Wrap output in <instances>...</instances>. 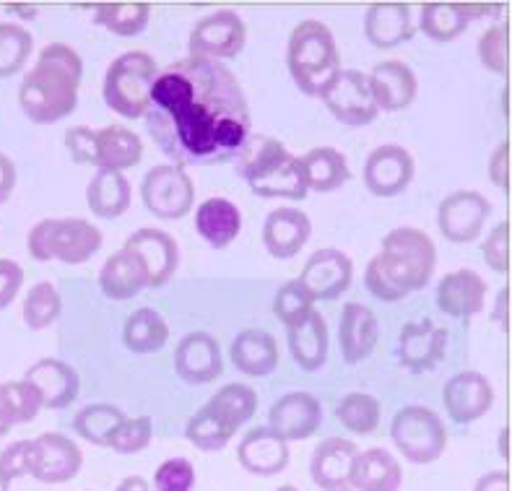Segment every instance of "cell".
I'll return each mask as SVG.
<instances>
[{
	"instance_id": "cell-26",
	"label": "cell",
	"mask_w": 512,
	"mask_h": 491,
	"mask_svg": "<svg viewBox=\"0 0 512 491\" xmlns=\"http://www.w3.org/2000/svg\"><path fill=\"white\" fill-rule=\"evenodd\" d=\"M359 447L344 437H328L315 447L310 460V476L323 491H351L349 476Z\"/></svg>"
},
{
	"instance_id": "cell-20",
	"label": "cell",
	"mask_w": 512,
	"mask_h": 491,
	"mask_svg": "<svg viewBox=\"0 0 512 491\" xmlns=\"http://www.w3.org/2000/svg\"><path fill=\"white\" fill-rule=\"evenodd\" d=\"M323 424V406L312 393H286L268 411V427L286 442L310 440Z\"/></svg>"
},
{
	"instance_id": "cell-28",
	"label": "cell",
	"mask_w": 512,
	"mask_h": 491,
	"mask_svg": "<svg viewBox=\"0 0 512 491\" xmlns=\"http://www.w3.org/2000/svg\"><path fill=\"white\" fill-rule=\"evenodd\" d=\"M377 338H380V325H377L375 312L359 302L344 304L341 323H338V343H341L344 362L359 364L367 359L375 351Z\"/></svg>"
},
{
	"instance_id": "cell-15",
	"label": "cell",
	"mask_w": 512,
	"mask_h": 491,
	"mask_svg": "<svg viewBox=\"0 0 512 491\" xmlns=\"http://www.w3.org/2000/svg\"><path fill=\"white\" fill-rule=\"evenodd\" d=\"M123 250L141 263L143 273H146V286H151V289L167 284L180 265V247H177L175 237L162 232V229H136L125 240Z\"/></svg>"
},
{
	"instance_id": "cell-38",
	"label": "cell",
	"mask_w": 512,
	"mask_h": 491,
	"mask_svg": "<svg viewBox=\"0 0 512 491\" xmlns=\"http://www.w3.org/2000/svg\"><path fill=\"white\" fill-rule=\"evenodd\" d=\"M123 341L133 354H154L162 351L169 341V325L162 315L151 307H141L125 320Z\"/></svg>"
},
{
	"instance_id": "cell-56",
	"label": "cell",
	"mask_w": 512,
	"mask_h": 491,
	"mask_svg": "<svg viewBox=\"0 0 512 491\" xmlns=\"http://www.w3.org/2000/svg\"><path fill=\"white\" fill-rule=\"evenodd\" d=\"M474 491H510V471H489L476 481Z\"/></svg>"
},
{
	"instance_id": "cell-60",
	"label": "cell",
	"mask_w": 512,
	"mask_h": 491,
	"mask_svg": "<svg viewBox=\"0 0 512 491\" xmlns=\"http://www.w3.org/2000/svg\"><path fill=\"white\" fill-rule=\"evenodd\" d=\"M497 450H500V458L505 463H510V429H502L500 432V440H497Z\"/></svg>"
},
{
	"instance_id": "cell-2",
	"label": "cell",
	"mask_w": 512,
	"mask_h": 491,
	"mask_svg": "<svg viewBox=\"0 0 512 491\" xmlns=\"http://www.w3.org/2000/svg\"><path fill=\"white\" fill-rule=\"evenodd\" d=\"M437 268V247L427 232L416 227H396L385 234L383 252L364 271V286L383 302H401L411 291L432 281Z\"/></svg>"
},
{
	"instance_id": "cell-51",
	"label": "cell",
	"mask_w": 512,
	"mask_h": 491,
	"mask_svg": "<svg viewBox=\"0 0 512 491\" xmlns=\"http://www.w3.org/2000/svg\"><path fill=\"white\" fill-rule=\"evenodd\" d=\"M29 447L32 442L21 440L0 453V489L8 491L13 481L29 476Z\"/></svg>"
},
{
	"instance_id": "cell-23",
	"label": "cell",
	"mask_w": 512,
	"mask_h": 491,
	"mask_svg": "<svg viewBox=\"0 0 512 491\" xmlns=\"http://www.w3.org/2000/svg\"><path fill=\"white\" fill-rule=\"evenodd\" d=\"M367 81H370L377 110L383 112L406 110L416 99V91H419L414 68L409 63H403V60H383V63H377L367 73Z\"/></svg>"
},
{
	"instance_id": "cell-29",
	"label": "cell",
	"mask_w": 512,
	"mask_h": 491,
	"mask_svg": "<svg viewBox=\"0 0 512 491\" xmlns=\"http://www.w3.org/2000/svg\"><path fill=\"white\" fill-rule=\"evenodd\" d=\"M364 37L377 50H393L414 37L411 8L406 3H372L364 13Z\"/></svg>"
},
{
	"instance_id": "cell-31",
	"label": "cell",
	"mask_w": 512,
	"mask_h": 491,
	"mask_svg": "<svg viewBox=\"0 0 512 491\" xmlns=\"http://www.w3.org/2000/svg\"><path fill=\"white\" fill-rule=\"evenodd\" d=\"M289 351L302 372H318L328 359V325L318 310L286 328Z\"/></svg>"
},
{
	"instance_id": "cell-41",
	"label": "cell",
	"mask_w": 512,
	"mask_h": 491,
	"mask_svg": "<svg viewBox=\"0 0 512 491\" xmlns=\"http://www.w3.org/2000/svg\"><path fill=\"white\" fill-rule=\"evenodd\" d=\"M471 24L461 3H424L419 13V29L435 42H453Z\"/></svg>"
},
{
	"instance_id": "cell-30",
	"label": "cell",
	"mask_w": 512,
	"mask_h": 491,
	"mask_svg": "<svg viewBox=\"0 0 512 491\" xmlns=\"http://www.w3.org/2000/svg\"><path fill=\"white\" fill-rule=\"evenodd\" d=\"M232 364L247 377H266L279 367V343L263 328H247L232 341Z\"/></svg>"
},
{
	"instance_id": "cell-35",
	"label": "cell",
	"mask_w": 512,
	"mask_h": 491,
	"mask_svg": "<svg viewBox=\"0 0 512 491\" xmlns=\"http://www.w3.org/2000/svg\"><path fill=\"white\" fill-rule=\"evenodd\" d=\"M99 289L112 302H125L146 289V273L130 252L117 250L115 255L104 260L102 271H99Z\"/></svg>"
},
{
	"instance_id": "cell-16",
	"label": "cell",
	"mask_w": 512,
	"mask_h": 491,
	"mask_svg": "<svg viewBox=\"0 0 512 491\" xmlns=\"http://www.w3.org/2000/svg\"><path fill=\"white\" fill-rule=\"evenodd\" d=\"M364 185L377 198H396L414 180V156L398 143H383L370 151L362 169Z\"/></svg>"
},
{
	"instance_id": "cell-22",
	"label": "cell",
	"mask_w": 512,
	"mask_h": 491,
	"mask_svg": "<svg viewBox=\"0 0 512 491\" xmlns=\"http://www.w3.org/2000/svg\"><path fill=\"white\" fill-rule=\"evenodd\" d=\"M487 281L471 268H461L442 278L437 286V310L455 320H468L487 307Z\"/></svg>"
},
{
	"instance_id": "cell-54",
	"label": "cell",
	"mask_w": 512,
	"mask_h": 491,
	"mask_svg": "<svg viewBox=\"0 0 512 491\" xmlns=\"http://www.w3.org/2000/svg\"><path fill=\"white\" fill-rule=\"evenodd\" d=\"M487 172H489V180L497 185L500 190H510V141H502L494 154L489 156V164H487Z\"/></svg>"
},
{
	"instance_id": "cell-9",
	"label": "cell",
	"mask_w": 512,
	"mask_h": 491,
	"mask_svg": "<svg viewBox=\"0 0 512 491\" xmlns=\"http://www.w3.org/2000/svg\"><path fill=\"white\" fill-rule=\"evenodd\" d=\"M390 437L396 442L398 453L416 466L435 463L448 450V429L442 424L440 414L419 403L403 406L393 416Z\"/></svg>"
},
{
	"instance_id": "cell-5",
	"label": "cell",
	"mask_w": 512,
	"mask_h": 491,
	"mask_svg": "<svg viewBox=\"0 0 512 491\" xmlns=\"http://www.w3.org/2000/svg\"><path fill=\"white\" fill-rule=\"evenodd\" d=\"M286 65L302 94L323 99L341 73V55L331 29L323 21H299L289 37Z\"/></svg>"
},
{
	"instance_id": "cell-45",
	"label": "cell",
	"mask_w": 512,
	"mask_h": 491,
	"mask_svg": "<svg viewBox=\"0 0 512 491\" xmlns=\"http://www.w3.org/2000/svg\"><path fill=\"white\" fill-rule=\"evenodd\" d=\"M479 60L489 73L505 76L507 63H510V24L489 26L487 32L479 37Z\"/></svg>"
},
{
	"instance_id": "cell-17",
	"label": "cell",
	"mask_w": 512,
	"mask_h": 491,
	"mask_svg": "<svg viewBox=\"0 0 512 491\" xmlns=\"http://www.w3.org/2000/svg\"><path fill=\"white\" fill-rule=\"evenodd\" d=\"M351 278H354V263L349 255L336 247H323L307 258L297 281L310 291L315 302H333L349 291Z\"/></svg>"
},
{
	"instance_id": "cell-3",
	"label": "cell",
	"mask_w": 512,
	"mask_h": 491,
	"mask_svg": "<svg viewBox=\"0 0 512 491\" xmlns=\"http://www.w3.org/2000/svg\"><path fill=\"white\" fill-rule=\"evenodd\" d=\"M81 76L84 63L71 45H47L39 52L37 65L21 81L19 104L24 115L37 125L60 123L78 107Z\"/></svg>"
},
{
	"instance_id": "cell-33",
	"label": "cell",
	"mask_w": 512,
	"mask_h": 491,
	"mask_svg": "<svg viewBox=\"0 0 512 491\" xmlns=\"http://www.w3.org/2000/svg\"><path fill=\"white\" fill-rule=\"evenodd\" d=\"M94 167L110 169V172H120L136 167L143 156V143L133 130L123 128V125H107V128L94 133Z\"/></svg>"
},
{
	"instance_id": "cell-10",
	"label": "cell",
	"mask_w": 512,
	"mask_h": 491,
	"mask_svg": "<svg viewBox=\"0 0 512 491\" xmlns=\"http://www.w3.org/2000/svg\"><path fill=\"white\" fill-rule=\"evenodd\" d=\"M143 206L164 221H180L190 214L195 201V185L188 172L175 164H156L141 182Z\"/></svg>"
},
{
	"instance_id": "cell-50",
	"label": "cell",
	"mask_w": 512,
	"mask_h": 491,
	"mask_svg": "<svg viewBox=\"0 0 512 491\" xmlns=\"http://www.w3.org/2000/svg\"><path fill=\"white\" fill-rule=\"evenodd\" d=\"M481 255L494 273L510 271V224L500 221L481 245Z\"/></svg>"
},
{
	"instance_id": "cell-49",
	"label": "cell",
	"mask_w": 512,
	"mask_h": 491,
	"mask_svg": "<svg viewBox=\"0 0 512 491\" xmlns=\"http://www.w3.org/2000/svg\"><path fill=\"white\" fill-rule=\"evenodd\" d=\"M3 390H6L8 411H11L13 416V424H26V421H32L34 416L39 414L42 398H39V393L29 385V382H6Z\"/></svg>"
},
{
	"instance_id": "cell-59",
	"label": "cell",
	"mask_w": 512,
	"mask_h": 491,
	"mask_svg": "<svg viewBox=\"0 0 512 491\" xmlns=\"http://www.w3.org/2000/svg\"><path fill=\"white\" fill-rule=\"evenodd\" d=\"M115 491H151V484L143 476H128L117 484Z\"/></svg>"
},
{
	"instance_id": "cell-14",
	"label": "cell",
	"mask_w": 512,
	"mask_h": 491,
	"mask_svg": "<svg viewBox=\"0 0 512 491\" xmlns=\"http://www.w3.org/2000/svg\"><path fill=\"white\" fill-rule=\"evenodd\" d=\"M323 102L338 123L349 125V128L375 123L377 115H380L367 73L354 71V68H341L331 89L325 91Z\"/></svg>"
},
{
	"instance_id": "cell-11",
	"label": "cell",
	"mask_w": 512,
	"mask_h": 491,
	"mask_svg": "<svg viewBox=\"0 0 512 491\" xmlns=\"http://www.w3.org/2000/svg\"><path fill=\"white\" fill-rule=\"evenodd\" d=\"M247 26L237 11H216L193 26L188 39L190 58L224 60L237 58L245 50Z\"/></svg>"
},
{
	"instance_id": "cell-24",
	"label": "cell",
	"mask_w": 512,
	"mask_h": 491,
	"mask_svg": "<svg viewBox=\"0 0 512 491\" xmlns=\"http://www.w3.org/2000/svg\"><path fill=\"white\" fill-rule=\"evenodd\" d=\"M237 460L247 473L271 479L289 466V442L271 427H258L242 437L237 447Z\"/></svg>"
},
{
	"instance_id": "cell-46",
	"label": "cell",
	"mask_w": 512,
	"mask_h": 491,
	"mask_svg": "<svg viewBox=\"0 0 512 491\" xmlns=\"http://www.w3.org/2000/svg\"><path fill=\"white\" fill-rule=\"evenodd\" d=\"M151 437H154V419L151 416H136V419L128 416L112 432V437L107 440V447L115 450L117 455H136L143 453L151 445Z\"/></svg>"
},
{
	"instance_id": "cell-18",
	"label": "cell",
	"mask_w": 512,
	"mask_h": 491,
	"mask_svg": "<svg viewBox=\"0 0 512 491\" xmlns=\"http://www.w3.org/2000/svg\"><path fill=\"white\" fill-rule=\"evenodd\" d=\"M442 403L455 424H474L481 416L489 414L494 406V388L487 377L476 369H463L458 375L450 377L442 388Z\"/></svg>"
},
{
	"instance_id": "cell-58",
	"label": "cell",
	"mask_w": 512,
	"mask_h": 491,
	"mask_svg": "<svg viewBox=\"0 0 512 491\" xmlns=\"http://www.w3.org/2000/svg\"><path fill=\"white\" fill-rule=\"evenodd\" d=\"M8 429H13V416L8 411V401H6V390L0 385V437L8 434Z\"/></svg>"
},
{
	"instance_id": "cell-55",
	"label": "cell",
	"mask_w": 512,
	"mask_h": 491,
	"mask_svg": "<svg viewBox=\"0 0 512 491\" xmlns=\"http://www.w3.org/2000/svg\"><path fill=\"white\" fill-rule=\"evenodd\" d=\"M16 188V164L6 154H0V203H6Z\"/></svg>"
},
{
	"instance_id": "cell-43",
	"label": "cell",
	"mask_w": 512,
	"mask_h": 491,
	"mask_svg": "<svg viewBox=\"0 0 512 491\" xmlns=\"http://www.w3.org/2000/svg\"><path fill=\"white\" fill-rule=\"evenodd\" d=\"M63 312V299L60 291L50 281H39L37 286L29 289L24 299V323L32 330L50 328Z\"/></svg>"
},
{
	"instance_id": "cell-8",
	"label": "cell",
	"mask_w": 512,
	"mask_h": 491,
	"mask_svg": "<svg viewBox=\"0 0 512 491\" xmlns=\"http://www.w3.org/2000/svg\"><path fill=\"white\" fill-rule=\"evenodd\" d=\"M26 247L39 263L60 260L68 265H81L99 252L102 232L84 219H45L29 232Z\"/></svg>"
},
{
	"instance_id": "cell-27",
	"label": "cell",
	"mask_w": 512,
	"mask_h": 491,
	"mask_svg": "<svg viewBox=\"0 0 512 491\" xmlns=\"http://www.w3.org/2000/svg\"><path fill=\"white\" fill-rule=\"evenodd\" d=\"M312 234V221L305 211L292 206H281L271 211L263 224V245L268 255L279 260H289L299 255Z\"/></svg>"
},
{
	"instance_id": "cell-6",
	"label": "cell",
	"mask_w": 512,
	"mask_h": 491,
	"mask_svg": "<svg viewBox=\"0 0 512 491\" xmlns=\"http://www.w3.org/2000/svg\"><path fill=\"white\" fill-rule=\"evenodd\" d=\"M258 393L247 385H224L208 398L201 411H195L185 424V440L201 453H219L229 445L234 432L253 419Z\"/></svg>"
},
{
	"instance_id": "cell-12",
	"label": "cell",
	"mask_w": 512,
	"mask_h": 491,
	"mask_svg": "<svg viewBox=\"0 0 512 491\" xmlns=\"http://www.w3.org/2000/svg\"><path fill=\"white\" fill-rule=\"evenodd\" d=\"M492 206L479 190H455L437 206V227L453 245H468L484 232Z\"/></svg>"
},
{
	"instance_id": "cell-48",
	"label": "cell",
	"mask_w": 512,
	"mask_h": 491,
	"mask_svg": "<svg viewBox=\"0 0 512 491\" xmlns=\"http://www.w3.org/2000/svg\"><path fill=\"white\" fill-rule=\"evenodd\" d=\"M195 468L188 458H169L154 471V491H193Z\"/></svg>"
},
{
	"instance_id": "cell-32",
	"label": "cell",
	"mask_w": 512,
	"mask_h": 491,
	"mask_svg": "<svg viewBox=\"0 0 512 491\" xmlns=\"http://www.w3.org/2000/svg\"><path fill=\"white\" fill-rule=\"evenodd\" d=\"M403 484V468L393 453L372 447L357 453L351 466L349 486L357 491H398Z\"/></svg>"
},
{
	"instance_id": "cell-19",
	"label": "cell",
	"mask_w": 512,
	"mask_h": 491,
	"mask_svg": "<svg viewBox=\"0 0 512 491\" xmlns=\"http://www.w3.org/2000/svg\"><path fill=\"white\" fill-rule=\"evenodd\" d=\"M448 351V330L435 320H411L403 325L398 336V359L409 372H432L445 359Z\"/></svg>"
},
{
	"instance_id": "cell-47",
	"label": "cell",
	"mask_w": 512,
	"mask_h": 491,
	"mask_svg": "<svg viewBox=\"0 0 512 491\" xmlns=\"http://www.w3.org/2000/svg\"><path fill=\"white\" fill-rule=\"evenodd\" d=\"M315 299H312L310 291L305 286L299 284V281H286L279 291H276V299H273V312L279 317L281 323L289 328L297 320H302L305 315H310L315 307Z\"/></svg>"
},
{
	"instance_id": "cell-37",
	"label": "cell",
	"mask_w": 512,
	"mask_h": 491,
	"mask_svg": "<svg viewBox=\"0 0 512 491\" xmlns=\"http://www.w3.org/2000/svg\"><path fill=\"white\" fill-rule=\"evenodd\" d=\"M86 203L99 219H117L130 208V182L120 172L97 169L86 188Z\"/></svg>"
},
{
	"instance_id": "cell-39",
	"label": "cell",
	"mask_w": 512,
	"mask_h": 491,
	"mask_svg": "<svg viewBox=\"0 0 512 491\" xmlns=\"http://www.w3.org/2000/svg\"><path fill=\"white\" fill-rule=\"evenodd\" d=\"M149 3H99L94 6V24L117 37H138L149 26Z\"/></svg>"
},
{
	"instance_id": "cell-34",
	"label": "cell",
	"mask_w": 512,
	"mask_h": 491,
	"mask_svg": "<svg viewBox=\"0 0 512 491\" xmlns=\"http://www.w3.org/2000/svg\"><path fill=\"white\" fill-rule=\"evenodd\" d=\"M195 229L208 247L224 250L242 232V214L227 198H208L195 211Z\"/></svg>"
},
{
	"instance_id": "cell-4",
	"label": "cell",
	"mask_w": 512,
	"mask_h": 491,
	"mask_svg": "<svg viewBox=\"0 0 512 491\" xmlns=\"http://www.w3.org/2000/svg\"><path fill=\"white\" fill-rule=\"evenodd\" d=\"M232 164L258 198L302 201L310 193L299 156L289 154L284 143L263 133L247 138Z\"/></svg>"
},
{
	"instance_id": "cell-42",
	"label": "cell",
	"mask_w": 512,
	"mask_h": 491,
	"mask_svg": "<svg viewBox=\"0 0 512 491\" xmlns=\"http://www.w3.org/2000/svg\"><path fill=\"white\" fill-rule=\"evenodd\" d=\"M338 421L344 424L349 432L354 434H372L380 427V416H383V408L380 401L370 393H349L341 398V403L336 406Z\"/></svg>"
},
{
	"instance_id": "cell-13",
	"label": "cell",
	"mask_w": 512,
	"mask_h": 491,
	"mask_svg": "<svg viewBox=\"0 0 512 491\" xmlns=\"http://www.w3.org/2000/svg\"><path fill=\"white\" fill-rule=\"evenodd\" d=\"M84 466V455L71 437L60 432L39 434L29 447V476L42 484H68Z\"/></svg>"
},
{
	"instance_id": "cell-21",
	"label": "cell",
	"mask_w": 512,
	"mask_h": 491,
	"mask_svg": "<svg viewBox=\"0 0 512 491\" xmlns=\"http://www.w3.org/2000/svg\"><path fill=\"white\" fill-rule=\"evenodd\" d=\"M175 372L188 385H206L214 382L224 372V359L214 336L203 330L188 333L177 343L175 351Z\"/></svg>"
},
{
	"instance_id": "cell-36",
	"label": "cell",
	"mask_w": 512,
	"mask_h": 491,
	"mask_svg": "<svg viewBox=\"0 0 512 491\" xmlns=\"http://www.w3.org/2000/svg\"><path fill=\"white\" fill-rule=\"evenodd\" d=\"M307 177V190L315 193H333L351 180V169L346 156L333 146H318L305 156H299Z\"/></svg>"
},
{
	"instance_id": "cell-7",
	"label": "cell",
	"mask_w": 512,
	"mask_h": 491,
	"mask_svg": "<svg viewBox=\"0 0 512 491\" xmlns=\"http://www.w3.org/2000/svg\"><path fill=\"white\" fill-rule=\"evenodd\" d=\"M156 76H159V65L149 52H123L120 58L112 60L104 76V104L128 120L146 117Z\"/></svg>"
},
{
	"instance_id": "cell-25",
	"label": "cell",
	"mask_w": 512,
	"mask_h": 491,
	"mask_svg": "<svg viewBox=\"0 0 512 491\" xmlns=\"http://www.w3.org/2000/svg\"><path fill=\"white\" fill-rule=\"evenodd\" d=\"M24 380L39 393L42 408H52V411L71 406L81 393L78 372L60 359H39L37 364L26 369Z\"/></svg>"
},
{
	"instance_id": "cell-62",
	"label": "cell",
	"mask_w": 512,
	"mask_h": 491,
	"mask_svg": "<svg viewBox=\"0 0 512 491\" xmlns=\"http://www.w3.org/2000/svg\"><path fill=\"white\" fill-rule=\"evenodd\" d=\"M276 491H299V489H297V486H292V484H284V486H279Z\"/></svg>"
},
{
	"instance_id": "cell-1",
	"label": "cell",
	"mask_w": 512,
	"mask_h": 491,
	"mask_svg": "<svg viewBox=\"0 0 512 491\" xmlns=\"http://www.w3.org/2000/svg\"><path fill=\"white\" fill-rule=\"evenodd\" d=\"M146 130L175 167H214L234 162L253 136V120L227 65L182 58L156 76Z\"/></svg>"
},
{
	"instance_id": "cell-40",
	"label": "cell",
	"mask_w": 512,
	"mask_h": 491,
	"mask_svg": "<svg viewBox=\"0 0 512 491\" xmlns=\"http://www.w3.org/2000/svg\"><path fill=\"white\" fill-rule=\"evenodd\" d=\"M128 419L123 408L112 406V403H91L84 406L73 419V429L81 440L91 442V445L107 447V440L112 437L123 421Z\"/></svg>"
},
{
	"instance_id": "cell-57",
	"label": "cell",
	"mask_w": 512,
	"mask_h": 491,
	"mask_svg": "<svg viewBox=\"0 0 512 491\" xmlns=\"http://www.w3.org/2000/svg\"><path fill=\"white\" fill-rule=\"evenodd\" d=\"M507 307H510V289H502L500 294H497V302H494L492 320L500 325L505 333H507V328H510V320H507Z\"/></svg>"
},
{
	"instance_id": "cell-61",
	"label": "cell",
	"mask_w": 512,
	"mask_h": 491,
	"mask_svg": "<svg viewBox=\"0 0 512 491\" xmlns=\"http://www.w3.org/2000/svg\"><path fill=\"white\" fill-rule=\"evenodd\" d=\"M13 11L16 13H21V16H24V19H34V16H37V11H34L32 6H11Z\"/></svg>"
},
{
	"instance_id": "cell-44",
	"label": "cell",
	"mask_w": 512,
	"mask_h": 491,
	"mask_svg": "<svg viewBox=\"0 0 512 491\" xmlns=\"http://www.w3.org/2000/svg\"><path fill=\"white\" fill-rule=\"evenodd\" d=\"M34 47L32 34L19 24H0V78L19 73Z\"/></svg>"
},
{
	"instance_id": "cell-52",
	"label": "cell",
	"mask_w": 512,
	"mask_h": 491,
	"mask_svg": "<svg viewBox=\"0 0 512 491\" xmlns=\"http://www.w3.org/2000/svg\"><path fill=\"white\" fill-rule=\"evenodd\" d=\"M94 133L97 130L86 128V125H76V128L65 133V149L71 151V159L76 164L94 167V154H97V149H94Z\"/></svg>"
},
{
	"instance_id": "cell-53",
	"label": "cell",
	"mask_w": 512,
	"mask_h": 491,
	"mask_svg": "<svg viewBox=\"0 0 512 491\" xmlns=\"http://www.w3.org/2000/svg\"><path fill=\"white\" fill-rule=\"evenodd\" d=\"M21 281H24L21 265H16L13 260L0 258V310H6L8 304L16 299V294L21 289Z\"/></svg>"
}]
</instances>
